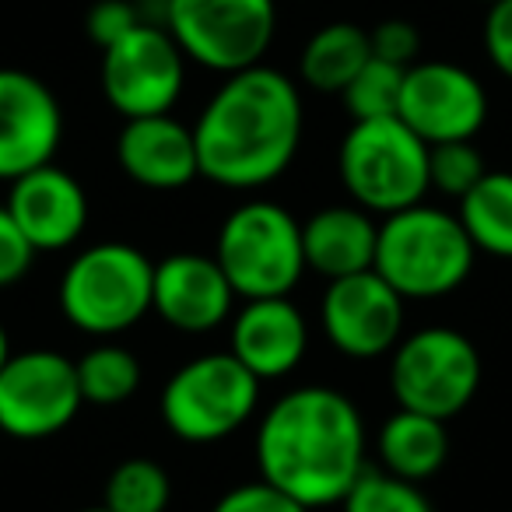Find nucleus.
<instances>
[{
    "label": "nucleus",
    "mask_w": 512,
    "mask_h": 512,
    "mask_svg": "<svg viewBox=\"0 0 512 512\" xmlns=\"http://www.w3.org/2000/svg\"><path fill=\"white\" fill-rule=\"evenodd\" d=\"M256 467L309 512L337 505L365 470L362 414L334 386H299L256 428Z\"/></svg>",
    "instance_id": "nucleus-1"
},
{
    "label": "nucleus",
    "mask_w": 512,
    "mask_h": 512,
    "mask_svg": "<svg viewBox=\"0 0 512 512\" xmlns=\"http://www.w3.org/2000/svg\"><path fill=\"white\" fill-rule=\"evenodd\" d=\"M200 176L225 190L267 186L292 165L302 141L299 88L274 67L228 74L193 127Z\"/></svg>",
    "instance_id": "nucleus-2"
},
{
    "label": "nucleus",
    "mask_w": 512,
    "mask_h": 512,
    "mask_svg": "<svg viewBox=\"0 0 512 512\" xmlns=\"http://www.w3.org/2000/svg\"><path fill=\"white\" fill-rule=\"evenodd\" d=\"M474 242L460 218L425 200L386 214L376 235L372 271L400 299H442L456 292L474 271Z\"/></svg>",
    "instance_id": "nucleus-3"
},
{
    "label": "nucleus",
    "mask_w": 512,
    "mask_h": 512,
    "mask_svg": "<svg viewBox=\"0 0 512 512\" xmlns=\"http://www.w3.org/2000/svg\"><path fill=\"white\" fill-rule=\"evenodd\" d=\"M214 260L242 299H281L306 271L302 225L271 200L239 204L221 221Z\"/></svg>",
    "instance_id": "nucleus-4"
},
{
    "label": "nucleus",
    "mask_w": 512,
    "mask_h": 512,
    "mask_svg": "<svg viewBox=\"0 0 512 512\" xmlns=\"http://www.w3.org/2000/svg\"><path fill=\"white\" fill-rule=\"evenodd\" d=\"M155 264L127 242H99L74 256L60 281V309L78 330L113 337L151 313Z\"/></svg>",
    "instance_id": "nucleus-5"
},
{
    "label": "nucleus",
    "mask_w": 512,
    "mask_h": 512,
    "mask_svg": "<svg viewBox=\"0 0 512 512\" xmlns=\"http://www.w3.org/2000/svg\"><path fill=\"white\" fill-rule=\"evenodd\" d=\"M337 165H341L344 190L369 214H397L404 207L421 204L432 190L428 144L397 116L351 123Z\"/></svg>",
    "instance_id": "nucleus-6"
},
{
    "label": "nucleus",
    "mask_w": 512,
    "mask_h": 512,
    "mask_svg": "<svg viewBox=\"0 0 512 512\" xmlns=\"http://www.w3.org/2000/svg\"><path fill=\"white\" fill-rule=\"evenodd\" d=\"M256 397H260V379L232 351H214L190 358L172 372L158 411L176 439L204 446L239 432L253 418Z\"/></svg>",
    "instance_id": "nucleus-7"
},
{
    "label": "nucleus",
    "mask_w": 512,
    "mask_h": 512,
    "mask_svg": "<svg viewBox=\"0 0 512 512\" xmlns=\"http://www.w3.org/2000/svg\"><path fill=\"white\" fill-rule=\"evenodd\" d=\"M390 386L400 407L449 421L481 386V355L460 330L425 327L393 348Z\"/></svg>",
    "instance_id": "nucleus-8"
},
{
    "label": "nucleus",
    "mask_w": 512,
    "mask_h": 512,
    "mask_svg": "<svg viewBox=\"0 0 512 512\" xmlns=\"http://www.w3.org/2000/svg\"><path fill=\"white\" fill-rule=\"evenodd\" d=\"M169 36L183 57L221 74L264 60L274 39V0H165Z\"/></svg>",
    "instance_id": "nucleus-9"
},
{
    "label": "nucleus",
    "mask_w": 512,
    "mask_h": 512,
    "mask_svg": "<svg viewBox=\"0 0 512 512\" xmlns=\"http://www.w3.org/2000/svg\"><path fill=\"white\" fill-rule=\"evenodd\" d=\"M78 369L60 351H22L0 369V432L11 439H50L78 418Z\"/></svg>",
    "instance_id": "nucleus-10"
},
{
    "label": "nucleus",
    "mask_w": 512,
    "mask_h": 512,
    "mask_svg": "<svg viewBox=\"0 0 512 512\" xmlns=\"http://www.w3.org/2000/svg\"><path fill=\"white\" fill-rule=\"evenodd\" d=\"M183 60L169 32L141 22L130 36L102 50V95L123 120L169 113L183 92Z\"/></svg>",
    "instance_id": "nucleus-11"
},
{
    "label": "nucleus",
    "mask_w": 512,
    "mask_h": 512,
    "mask_svg": "<svg viewBox=\"0 0 512 512\" xmlns=\"http://www.w3.org/2000/svg\"><path fill=\"white\" fill-rule=\"evenodd\" d=\"M397 120L411 127L421 141L449 144L474 141L488 120V95L470 71L446 60H421L407 67Z\"/></svg>",
    "instance_id": "nucleus-12"
},
{
    "label": "nucleus",
    "mask_w": 512,
    "mask_h": 512,
    "mask_svg": "<svg viewBox=\"0 0 512 512\" xmlns=\"http://www.w3.org/2000/svg\"><path fill=\"white\" fill-rule=\"evenodd\" d=\"M323 334L348 358H379L400 344L404 299L376 271L330 281L320 306Z\"/></svg>",
    "instance_id": "nucleus-13"
},
{
    "label": "nucleus",
    "mask_w": 512,
    "mask_h": 512,
    "mask_svg": "<svg viewBox=\"0 0 512 512\" xmlns=\"http://www.w3.org/2000/svg\"><path fill=\"white\" fill-rule=\"evenodd\" d=\"M64 141V109L57 95L29 71L0 67V179L50 165Z\"/></svg>",
    "instance_id": "nucleus-14"
},
{
    "label": "nucleus",
    "mask_w": 512,
    "mask_h": 512,
    "mask_svg": "<svg viewBox=\"0 0 512 512\" xmlns=\"http://www.w3.org/2000/svg\"><path fill=\"white\" fill-rule=\"evenodd\" d=\"M4 207L36 253L67 249L81 239L88 225L85 186L53 162L18 176Z\"/></svg>",
    "instance_id": "nucleus-15"
},
{
    "label": "nucleus",
    "mask_w": 512,
    "mask_h": 512,
    "mask_svg": "<svg viewBox=\"0 0 512 512\" xmlns=\"http://www.w3.org/2000/svg\"><path fill=\"white\" fill-rule=\"evenodd\" d=\"M232 285L214 256L172 253L155 264L151 309L183 334H207L232 313Z\"/></svg>",
    "instance_id": "nucleus-16"
},
{
    "label": "nucleus",
    "mask_w": 512,
    "mask_h": 512,
    "mask_svg": "<svg viewBox=\"0 0 512 512\" xmlns=\"http://www.w3.org/2000/svg\"><path fill=\"white\" fill-rule=\"evenodd\" d=\"M116 162L137 186L148 190H179L200 176L193 130L169 113L123 123L116 137Z\"/></svg>",
    "instance_id": "nucleus-17"
},
{
    "label": "nucleus",
    "mask_w": 512,
    "mask_h": 512,
    "mask_svg": "<svg viewBox=\"0 0 512 512\" xmlns=\"http://www.w3.org/2000/svg\"><path fill=\"white\" fill-rule=\"evenodd\" d=\"M309 330L288 295L281 299H249L232 323V355L253 372L260 383L281 379L306 358Z\"/></svg>",
    "instance_id": "nucleus-18"
},
{
    "label": "nucleus",
    "mask_w": 512,
    "mask_h": 512,
    "mask_svg": "<svg viewBox=\"0 0 512 512\" xmlns=\"http://www.w3.org/2000/svg\"><path fill=\"white\" fill-rule=\"evenodd\" d=\"M379 225L362 207H323L302 225L306 267L327 281L372 271Z\"/></svg>",
    "instance_id": "nucleus-19"
},
{
    "label": "nucleus",
    "mask_w": 512,
    "mask_h": 512,
    "mask_svg": "<svg viewBox=\"0 0 512 512\" xmlns=\"http://www.w3.org/2000/svg\"><path fill=\"white\" fill-rule=\"evenodd\" d=\"M449 456V432L446 421L428 418V414L407 411L400 407L397 414L383 421L379 428V460L393 477L404 481H425L446 463Z\"/></svg>",
    "instance_id": "nucleus-20"
},
{
    "label": "nucleus",
    "mask_w": 512,
    "mask_h": 512,
    "mask_svg": "<svg viewBox=\"0 0 512 512\" xmlns=\"http://www.w3.org/2000/svg\"><path fill=\"white\" fill-rule=\"evenodd\" d=\"M369 32L351 22H330L306 43L299 60L302 81L323 95H341L358 71L369 64Z\"/></svg>",
    "instance_id": "nucleus-21"
},
{
    "label": "nucleus",
    "mask_w": 512,
    "mask_h": 512,
    "mask_svg": "<svg viewBox=\"0 0 512 512\" xmlns=\"http://www.w3.org/2000/svg\"><path fill=\"white\" fill-rule=\"evenodd\" d=\"M456 218L474 249L512 260V172H484L481 183L460 197Z\"/></svg>",
    "instance_id": "nucleus-22"
},
{
    "label": "nucleus",
    "mask_w": 512,
    "mask_h": 512,
    "mask_svg": "<svg viewBox=\"0 0 512 512\" xmlns=\"http://www.w3.org/2000/svg\"><path fill=\"white\" fill-rule=\"evenodd\" d=\"M74 369H78L81 397L95 407L123 404L141 386V362L120 344H99L81 362H74Z\"/></svg>",
    "instance_id": "nucleus-23"
},
{
    "label": "nucleus",
    "mask_w": 512,
    "mask_h": 512,
    "mask_svg": "<svg viewBox=\"0 0 512 512\" xmlns=\"http://www.w3.org/2000/svg\"><path fill=\"white\" fill-rule=\"evenodd\" d=\"M172 498V481L155 460H123L106 481L109 512H165Z\"/></svg>",
    "instance_id": "nucleus-24"
},
{
    "label": "nucleus",
    "mask_w": 512,
    "mask_h": 512,
    "mask_svg": "<svg viewBox=\"0 0 512 512\" xmlns=\"http://www.w3.org/2000/svg\"><path fill=\"white\" fill-rule=\"evenodd\" d=\"M407 67L386 64V60L369 57V64L351 78V85L341 92L351 120H390L400 109V92H404Z\"/></svg>",
    "instance_id": "nucleus-25"
},
{
    "label": "nucleus",
    "mask_w": 512,
    "mask_h": 512,
    "mask_svg": "<svg viewBox=\"0 0 512 512\" xmlns=\"http://www.w3.org/2000/svg\"><path fill=\"white\" fill-rule=\"evenodd\" d=\"M344 512H432L428 495L414 481L393 477L390 470H369L341 498Z\"/></svg>",
    "instance_id": "nucleus-26"
},
{
    "label": "nucleus",
    "mask_w": 512,
    "mask_h": 512,
    "mask_svg": "<svg viewBox=\"0 0 512 512\" xmlns=\"http://www.w3.org/2000/svg\"><path fill=\"white\" fill-rule=\"evenodd\" d=\"M488 172L484 155L474 148V141H449L428 148V183L449 197H467L481 176Z\"/></svg>",
    "instance_id": "nucleus-27"
},
{
    "label": "nucleus",
    "mask_w": 512,
    "mask_h": 512,
    "mask_svg": "<svg viewBox=\"0 0 512 512\" xmlns=\"http://www.w3.org/2000/svg\"><path fill=\"white\" fill-rule=\"evenodd\" d=\"M211 512H309V509L260 477V481H249V484H239V488L225 491V495L214 502Z\"/></svg>",
    "instance_id": "nucleus-28"
},
{
    "label": "nucleus",
    "mask_w": 512,
    "mask_h": 512,
    "mask_svg": "<svg viewBox=\"0 0 512 512\" xmlns=\"http://www.w3.org/2000/svg\"><path fill=\"white\" fill-rule=\"evenodd\" d=\"M137 25H141V15H137L134 0H99L85 15V32L99 50H109L113 43H120Z\"/></svg>",
    "instance_id": "nucleus-29"
},
{
    "label": "nucleus",
    "mask_w": 512,
    "mask_h": 512,
    "mask_svg": "<svg viewBox=\"0 0 512 512\" xmlns=\"http://www.w3.org/2000/svg\"><path fill=\"white\" fill-rule=\"evenodd\" d=\"M369 46L376 60H386V64L397 67H414L421 53V36L404 18H386V22H379L369 32Z\"/></svg>",
    "instance_id": "nucleus-30"
},
{
    "label": "nucleus",
    "mask_w": 512,
    "mask_h": 512,
    "mask_svg": "<svg viewBox=\"0 0 512 512\" xmlns=\"http://www.w3.org/2000/svg\"><path fill=\"white\" fill-rule=\"evenodd\" d=\"M32 260H36V249L29 246L8 207H0V288L18 285L29 274Z\"/></svg>",
    "instance_id": "nucleus-31"
},
{
    "label": "nucleus",
    "mask_w": 512,
    "mask_h": 512,
    "mask_svg": "<svg viewBox=\"0 0 512 512\" xmlns=\"http://www.w3.org/2000/svg\"><path fill=\"white\" fill-rule=\"evenodd\" d=\"M484 50L498 74L512 78V0H498L484 18Z\"/></svg>",
    "instance_id": "nucleus-32"
},
{
    "label": "nucleus",
    "mask_w": 512,
    "mask_h": 512,
    "mask_svg": "<svg viewBox=\"0 0 512 512\" xmlns=\"http://www.w3.org/2000/svg\"><path fill=\"white\" fill-rule=\"evenodd\" d=\"M11 358V341H8V330H4V323H0V369H4V362Z\"/></svg>",
    "instance_id": "nucleus-33"
},
{
    "label": "nucleus",
    "mask_w": 512,
    "mask_h": 512,
    "mask_svg": "<svg viewBox=\"0 0 512 512\" xmlns=\"http://www.w3.org/2000/svg\"><path fill=\"white\" fill-rule=\"evenodd\" d=\"M134 4H165V0H134Z\"/></svg>",
    "instance_id": "nucleus-34"
},
{
    "label": "nucleus",
    "mask_w": 512,
    "mask_h": 512,
    "mask_svg": "<svg viewBox=\"0 0 512 512\" xmlns=\"http://www.w3.org/2000/svg\"><path fill=\"white\" fill-rule=\"evenodd\" d=\"M81 512H109L106 505H99V509H81Z\"/></svg>",
    "instance_id": "nucleus-35"
},
{
    "label": "nucleus",
    "mask_w": 512,
    "mask_h": 512,
    "mask_svg": "<svg viewBox=\"0 0 512 512\" xmlns=\"http://www.w3.org/2000/svg\"><path fill=\"white\" fill-rule=\"evenodd\" d=\"M481 4H488V8H491V4H498V0H481Z\"/></svg>",
    "instance_id": "nucleus-36"
}]
</instances>
